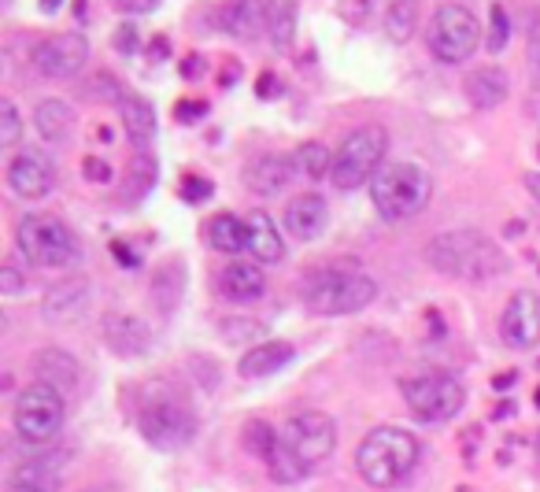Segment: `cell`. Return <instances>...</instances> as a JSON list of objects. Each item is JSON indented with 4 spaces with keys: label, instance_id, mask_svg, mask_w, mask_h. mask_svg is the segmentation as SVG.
Here are the masks:
<instances>
[{
    "label": "cell",
    "instance_id": "1",
    "mask_svg": "<svg viewBox=\"0 0 540 492\" xmlns=\"http://www.w3.org/2000/svg\"><path fill=\"white\" fill-rule=\"evenodd\" d=\"M333 448H337V426H333L330 415H322V411H300L296 419L285 422L278 448L267 459L270 478L278 481V485H296V481L311 478L319 467H326Z\"/></svg>",
    "mask_w": 540,
    "mask_h": 492
},
{
    "label": "cell",
    "instance_id": "2",
    "mask_svg": "<svg viewBox=\"0 0 540 492\" xmlns=\"http://www.w3.org/2000/svg\"><path fill=\"white\" fill-rule=\"evenodd\" d=\"M426 263L437 274L459 278V282H492L507 274V252L481 230H448L426 241Z\"/></svg>",
    "mask_w": 540,
    "mask_h": 492
},
{
    "label": "cell",
    "instance_id": "3",
    "mask_svg": "<svg viewBox=\"0 0 540 492\" xmlns=\"http://www.w3.org/2000/svg\"><path fill=\"white\" fill-rule=\"evenodd\" d=\"M137 426L152 448L160 452H182L197 437V415L171 382H152L137 404Z\"/></svg>",
    "mask_w": 540,
    "mask_h": 492
},
{
    "label": "cell",
    "instance_id": "4",
    "mask_svg": "<svg viewBox=\"0 0 540 492\" xmlns=\"http://www.w3.org/2000/svg\"><path fill=\"white\" fill-rule=\"evenodd\" d=\"M418 452H422V444H418V437L411 430H404V426H378L359 444L356 470L370 489H393L415 470Z\"/></svg>",
    "mask_w": 540,
    "mask_h": 492
},
{
    "label": "cell",
    "instance_id": "5",
    "mask_svg": "<svg viewBox=\"0 0 540 492\" xmlns=\"http://www.w3.org/2000/svg\"><path fill=\"white\" fill-rule=\"evenodd\" d=\"M433 197V178L426 167L411 160H389L374 174L370 182V200L385 222H404L415 219L418 211L430 204Z\"/></svg>",
    "mask_w": 540,
    "mask_h": 492
},
{
    "label": "cell",
    "instance_id": "6",
    "mask_svg": "<svg viewBox=\"0 0 540 492\" xmlns=\"http://www.w3.org/2000/svg\"><path fill=\"white\" fill-rule=\"evenodd\" d=\"M15 245L30 267H45V271H63L82 256L74 230L56 215H23L15 226Z\"/></svg>",
    "mask_w": 540,
    "mask_h": 492
},
{
    "label": "cell",
    "instance_id": "7",
    "mask_svg": "<svg viewBox=\"0 0 540 492\" xmlns=\"http://www.w3.org/2000/svg\"><path fill=\"white\" fill-rule=\"evenodd\" d=\"M385 152H389V134L381 126H359L344 137L341 148L333 152V171L330 182L341 193H352L359 185H370L374 174L385 167Z\"/></svg>",
    "mask_w": 540,
    "mask_h": 492
},
{
    "label": "cell",
    "instance_id": "8",
    "mask_svg": "<svg viewBox=\"0 0 540 492\" xmlns=\"http://www.w3.org/2000/svg\"><path fill=\"white\" fill-rule=\"evenodd\" d=\"M378 296L374 278L363 271H341V267H326V271L311 274L304 289L307 308L315 315H356L370 308Z\"/></svg>",
    "mask_w": 540,
    "mask_h": 492
},
{
    "label": "cell",
    "instance_id": "9",
    "mask_svg": "<svg viewBox=\"0 0 540 492\" xmlns=\"http://www.w3.org/2000/svg\"><path fill=\"white\" fill-rule=\"evenodd\" d=\"M404 400L407 411L415 415L418 422L426 426H441V422H452L463 404H467V389L455 374H444V370H426V374H415L404 382Z\"/></svg>",
    "mask_w": 540,
    "mask_h": 492
},
{
    "label": "cell",
    "instance_id": "10",
    "mask_svg": "<svg viewBox=\"0 0 540 492\" xmlns=\"http://www.w3.org/2000/svg\"><path fill=\"white\" fill-rule=\"evenodd\" d=\"M63 415H67V396L41 382L26 385L12 404V426L26 444H49L60 433Z\"/></svg>",
    "mask_w": 540,
    "mask_h": 492
},
{
    "label": "cell",
    "instance_id": "11",
    "mask_svg": "<svg viewBox=\"0 0 540 492\" xmlns=\"http://www.w3.org/2000/svg\"><path fill=\"white\" fill-rule=\"evenodd\" d=\"M481 41L478 19L467 4H441L430 19L426 45L441 63H467Z\"/></svg>",
    "mask_w": 540,
    "mask_h": 492
},
{
    "label": "cell",
    "instance_id": "12",
    "mask_svg": "<svg viewBox=\"0 0 540 492\" xmlns=\"http://www.w3.org/2000/svg\"><path fill=\"white\" fill-rule=\"evenodd\" d=\"M30 63L41 78H74L89 63V41L82 34H56L45 37L34 52Z\"/></svg>",
    "mask_w": 540,
    "mask_h": 492
},
{
    "label": "cell",
    "instance_id": "13",
    "mask_svg": "<svg viewBox=\"0 0 540 492\" xmlns=\"http://www.w3.org/2000/svg\"><path fill=\"white\" fill-rule=\"evenodd\" d=\"M56 185V163L41 148H23L8 160V189L19 200H45Z\"/></svg>",
    "mask_w": 540,
    "mask_h": 492
},
{
    "label": "cell",
    "instance_id": "14",
    "mask_svg": "<svg viewBox=\"0 0 540 492\" xmlns=\"http://www.w3.org/2000/svg\"><path fill=\"white\" fill-rule=\"evenodd\" d=\"M500 333H504L507 348L515 352H529L540 345V293L533 289H518L504 308L500 319Z\"/></svg>",
    "mask_w": 540,
    "mask_h": 492
},
{
    "label": "cell",
    "instance_id": "15",
    "mask_svg": "<svg viewBox=\"0 0 540 492\" xmlns=\"http://www.w3.org/2000/svg\"><path fill=\"white\" fill-rule=\"evenodd\" d=\"M326 222H330V208L319 193H300L296 200H289L285 208V234L296 237V241H315V237L326 234Z\"/></svg>",
    "mask_w": 540,
    "mask_h": 492
},
{
    "label": "cell",
    "instance_id": "16",
    "mask_svg": "<svg viewBox=\"0 0 540 492\" xmlns=\"http://www.w3.org/2000/svg\"><path fill=\"white\" fill-rule=\"evenodd\" d=\"M296 178V163L293 156H256V160L248 163L245 171V185L256 193V197H282L289 182Z\"/></svg>",
    "mask_w": 540,
    "mask_h": 492
},
{
    "label": "cell",
    "instance_id": "17",
    "mask_svg": "<svg viewBox=\"0 0 540 492\" xmlns=\"http://www.w3.org/2000/svg\"><path fill=\"white\" fill-rule=\"evenodd\" d=\"M100 333H104L111 352H119V356H145L148 348H152V333L134 315H104Z\"/></svg>",
    "mask_w": 540,
    "mask_h": 492
},
{
    "label": "cell",
    "instance_id": "18",
    "mask_svg": "<svg viewBox=\"0 0 540 492\" xmlns=\"http://www.w3.org/2000/svg\"><path fill=\"white\" fill-rule=\"evenodd\" d=\"M463 89H467V100L474 104V108L492 111V108H500V104L507 100V93H511V82H507L504 67L485 63V67H474V71L467 74Z\"/></svg>",
    "mask_w": 540,
    "mask_h": 492
},
{
    "label": "cell",
    "instance_id": "19",
    "mask_svg": "<svg viewBox=\"0 0 540 492\" xmlns=\"http://www.w3.org/2000/svg\"><path fill=\"white\" fill-rule=\"evenodd\" d=\"M34 378L63 396L74 393V385H78V359L71 352H63V348H41L34 356Z\"/></svg>",
    "mask_w": 540,
    "mask_h": 492
},
{
    "label": "cell",
    "instance_id": "20",
    "mask_svg": "<svg viewBox=\"0 0 540 492\" xmlns=\"http://www.w3.org/2000/svg\"><path fill=\"white\" fill-rule=\"evenodd\" d=\"M219 289L222 296L234 300V304H252V300H259V296L267 293V278L259 271V263L234 259V263L219 274Z\"/></svg>",
    "mask_w": 540,
    "mask_h": 492
},
{
    "label": "cell",
    "instance_id": "21",
    "mask_svg": "<svg viewBox=\"0 0 540 492\" xmlns=\"http://www.w3.org/2000/svg\"><path fill=\"white\" fill-rule=\"evenodd\" d=\"M34 126H37V134L45 137L49 145H67L71 134H74V126H78V115H74V108L67 104V100L45 97V100H37Z\"/></svg>",
    "mask_w": 540,
    "mask_h": 492
},
{
    "label": "cell",
    "instance_id": "22",
    "mask_svg": "<svg viewBox=\"0 0 540 492\" xmlns=\"http://www.w3.org/2000/svg\"><path fill=\"white\" fill-rule=\"evenodd\" d=\"M89 282L82 278H63L60 285H52L49 296H45V319L49 322H74L82 311L89 308Z\"/></svg>",
    "mask_w": 540,
    "mask_h": 492
},
{
    "label": "cell",
    "instance_id": "23",
    "mask_svg": "<svg viewBox=\"0 0 540 492\" xmlns=\"http://www.w3.org/2000/svg\"><path fill=\"white\" fill-rule=\"evenodd\" d=\"M296 359V348L289 341H263V345L248 348L241 363H237V374L241 378H267V374H278L282 367H289Z\"/></svg>",
    "mask_w": 540,
    "mask_h": 492
},
{
    "label": "cell",
    "instance_id": "24",
    "mask_svg": "<svg viewBox=\"0 0 540 492\" xmlns=\"http://www.w3.org/2000/svg\"><path fill=\"white\" fill-rule=\"evenodd\" d=\"M245 222H248V252L256 256V263H282L285 241L278 222L270 219L267 211H252V215H245Z\"/></svg>",
    "mask_w": 540,
    "mask_h": 492
},
{
    "label": "cell",
    "instance_id": "25",
    "mask_svg": "<svg viewBox=\"0 0 540 492\" xmlns=\"http://www.w3.org/2000/svg\"><path fill=\"white\" fill-rule=\"evenodd\" d=\"M222 30L237 41H256L267 30V4L259 0H230L222 8Z\"/></svg>",
    "mask_w": 540,
    "mask_h": 492
},
{
    "label": "cell",
    "instance_id": "26",
    "mask_svg": "<svg viewBox=\"0 0 540 492\" xmlns=\"http://www.w3.org/2000/svg\"><path fill=\"white\" fill-rule=\"evenodd\" d=\"M8 492H60V463L49 456L26 459L12 470Z\"/></svg>",
    "mask_w": 540,
    "mask_h": 492
},
{
    "label": "cell",
    "instance_id": "27",
    "mask_svg": "<svg viewBox=\"0 0 540 492\" xmlns=\"http://www.w3.org/2000/svg\"><path fill=\"white\" fill-rule=\"evenodd\" d=\"M119 115H123V126L126 134H130V141H134L137 148H145L152 137H156V111H152V104H148L145 97H137V93H119Z\"/></svg>",
    "mask_w": 540,
    "mask_h": 492
},
{
    "label": "cell",
    "instance_id": "28",
    "mask_svg": "<svg viewBox=\"0 0 540 492\" xmlns=\"http://www.w3.org/2000/svg\"><path fill=\"white\" fill-rule=\"evenodd\" d=\"M208 241L215 252H226V256H241L248 252V222L222 211L208 222Z\"/></svg>",
    "mask_w": 540,
    "mask_h": 492
},
{
    "label": "cell",
    "instance_id": "29",
    "mask_svg": "<svg viewBox=\"0 0 540 492\" xmlns=\"http://www.w3.org/2000/svg\"><path fill=\"white\" fill-rule=\"evenodd\" d=\"M296 19L300 8L296 0H267V37L278 52H289L296 41Z\"/></svg>",
    "mask_w": 540,
    "mask_h": 492
},
{
    "label": "cell",
    "instance_id": "30",
    "mask_svg": "<svg viewBox=\"0 0 540 492\" xmlns=\"http://www.w3.org/2000/svg\"><path fill=\"white\" fill-rule=\"evenodd\" d=\"M418 12H422V0H393L385 8V34H389V41H396V45L411 41L418 30Z\"/></svg>",
    "mask_w": 540,
    "mask_h": 492
},
{
    "label": "cell",
    "instance_id": "31",
    "mask_svg": "<svg viewBox=\"0 0 540 492\" xmlns=\"http://www.w3.org/2000/svg\"><path fill=\"white\" fill-rule=\"evenodd\" d=\"M156 174H160V167H156V160L152 156H134L130 160V171H126V182H123V200L126 204H137V200H145L148 193H152V185H156Z\"/></svg>",
    "mask_w": 540,
    "mask_h": 492
},
{
    "label": "cell",
    "instance_id": "32",
    "mask_svg": "<svg viewBox=\"0 0 540 492\" xmlns=\"http://www.w3.org/2000/svg\"><path fill=\"white\" fill-rule=\"evenodd\" d=\"M185 267L182 263H174V259H167L160 271H156V278H152V300L160 304V311H171L178 300H182V285H185Z\"/></svg>",
    "mask_w": 540,
    "mask_h": 492
},
{
    "label": "cell",
    "instance_id": "33",
    "mask_svg": "<svg viewBox=\"0 0 540 492\" xmlns=\"http://www.w3.org/2000/svg\"><path fill=\"white\" fill-rule=\"evenodd\" d=\"M293 163H296V174L319 182V178H326V174L333 171V152L322 145V141H304V145L293 152Z\"/></svg>",
    "mask_w": 540,
    "mask_h": 492
},
{
    "label": "cell",
    "instance_id": "34",
    "mask_svg": "<svg viewBox=\"0 0 540 492\" xmlns=\"http://www.w3.org/2000/svg\"><path fill=\"white\" fill-rule=\"evenodd\" d=\"M278 437H282V430H274L270 422H248L245 426V444L252 456H259L263 463H267L270 456H274V448H278Z\"/></svg>",
    "mask_w": 540,
    "mask_h": 492
},
{
    "label": "cell",
    "instance_id": "35",
    "mask_svg": "<svg viewBox=\"0 0 540 492\" xmlns=\"http://www.w3.org/2000/svg\"><path fill=\"white\" fill-rule=\"evenodd\" d=\"M507 41H511V15H507L504 4H492L489 8V37H485V49L492 56H500L507 49Z\"/></svg>",
    "mask_w": 540,
    "mask_h": 492
},
{
    "label": "cell",
    "instance_id": "36",
    "mask_svg": "<svg viewBox=\"0 0 540 492\" xmlns=\"http://www.w3.org/2000/svg\"><path fill=\"white\" fill-rule=\"evenodd\" d=\"M19 137H23V115L15 108V100H0V148L4 152L15 148Z\"/></svg>",
    "mask_w": 540,
    "mask_h": 492
},
{
    "label": "cell",
    "instance_id": "37",
    "mask_svg": "<svg viewBox=\"0 0 540 492\" xmlns=\"http://www.w3.org/2000/svg\"><path fill=\"white\" fill-rule=\"evenodd\" d=\"M211 193H215V185H211L208 178H200V174H185L182 189H178V197H182L185 204H200V200H208Z\"/></svg>",
    "mask_w": 540,
    "mask_h": 492
},
{
    "label": "cell",
    "instance_id": "38",
    "mask_svg": "<svg viewBox=\"0 0 540 492\" xmlns=\"http://www.w3.org/2000/svg\"><path fill=\"white\" fill-rule=\"evenodd\" d=\"M19 289H23V271H19L15 263H4V267H0V293L15 296Z\"/></svg>",
    "mask_w": 540,
    "mask_h": 492
},
{
    "label": "cell",
    "instance_id": "39",
    "mask_svg": "<svg viewBox=\"0 0 540 492\" xmlns=\"http://www.w3.org/2000/svg\"><path fill=\"white\" fill-rule=\"evenodd\" d=\"M374 8L370 0H341V12L348 23H367V12Z\"/></svg>",
    "mask_w": 540,
    "mask_h": 492
},
{
    "label": "cell",
    "instance_id": "40",
    "mask_svg": "<svg viewBox=\"0 0 540 492\" xmlns=\"http://www.w3.org/2000/svg\"><path fill=\"white\" fill-rule=\"evenodd\" d=\"M82 174H86L89 182H111V167L104 160H97V156H89V160L82 163Z\"/></svg>",
    "mask_w": 540,
    "mask_h": 492
},
{
    "label": "cell",
    "instance_id": "41",
    "mask_svg": "<svg viewBox=\"0 0 540 492\" xmlns=\"http://www.w3.org/2000/svg\"><path fill=\"white\" fill-rule=\"evenodd\" d=\"M163 0H119V12L126 15H148V12H156Z\"/></svg>",
    "mask_w": 540,
    "mask_h": 492
},
{
    "label": "cell",
    "instance_id": "42",
    "mask_svg": "<svg viewBox=\"0 0 540 492\" xmlns=\"http://www.w3.org/2000/svg\"><path fill=\"white\" fill-rule=\"evenodd\" d=\"M204 111H208V100H182V104L174 108V115H178V119H197Z\"/></svg>",
    "mask_w": 540,
    "mask_h": 492
},
{
    "label": "cell",
    "instance_id": "43",
    "mask_svg": "<svg viewBox=\"0 0 540 492\" xmlns=\"http://www.w3.org/2000/svg\"><path fill=\"white\" fill-rule=\"evenodd\" d=\"M115 49H123V52H134L137 49L134 26H123V30H115Z\"/></svg>",
    "mask_w": 540,
    "mask_h": 492
},
{
    "label": "cell",
    "instance_id": "44",
    "mask_svg": "<svg viewBox=\"0 0 540 492\" xmlns=\"http://www.w3.org/2000/svg\"><path fill=\"white\" fill-rule=\"evenodd\" d=\"M529 60H533V71L540 74V15L533 23V34H529Z\"/></svg>",
    "mask_w": 540,
    "mask_h": 492
},
{
    "label": "cell",
    "instance_id": "45",
    "mask_svg": "<svg viewBox=\"0 0 540 492\" xmlns=\"http://www.w3.org/2000/svg\"><path fill=\"white\" fill-rule=\"evenodd\" d=\"M182 74L189 78V82H197L200 74H204V60H200V56H189V60L182 63Z\"/></svg>",
    "mask_w": 540,
    "mask_h": 492
},
{
    "label": "cell",
    "instance_id": "46",
    "mask_svg": "<svg viewBox=\"0 0 540 492\" xmlns=\"http://www.w3.org/2000/svg\"><path fill=\"white\" fill-rule=\"evenodd\" d=\"M111 256L119 259L123 267H137V256L130 252V245H119V241H115V245H111Z\"/></svg>",
    "mask_w": 540,
    "mask_h": 492
},
{
    "label": "cell",
    "instance_id": "47",
    "mask_svg": "<svg viewBox=\"0 0 540 492\" xmlns=\"http://www.w3.org/2000/svg\"><path fill=\"white\" fill-rule=\"evenodd\" d=\"M278 78H274V74H263V78H259V86H256V93L259 97H270V93H278Z\"/></svg>",
    "mask_w": 540,
    "mask_h": 492
},
{
    "label": "cell",
    "instance_id": "48",
    "mask_svg": "<svg viewBox=\"0 0 540 492\" xmlns=\"http://www.w3.org/2000/svg\"><path fill=\"white\" fill-rule=\"evenodd\" d=\"M526 189H529V197L540 200V171L537 174H526Z\"/></svg>",
    "mask_w": 540,
    "mask_h": 492
},
{
    "label": "cell",
    "instance_id": "49",
    "mask_svg": "<svg viewBox=\"0 0 540 492\" xmlns=\"http://www.w3.org/2000/svg\"><path fill=\"white\" fill-rule=\"evenodd\" d=\"M507 385H515V374H496L492 378V389H507Z\"/></svg>",
    "mask_w": 540,
    "mask_h": 492
},
{
    "label": "cell",
    "instance_id": "50",
    "mask_svg": "<svg viewBox=\"0 0 540 492\" xmlns=\"http://www.w3.org/2000/svg\"><path fill=\"white\" fill-rule=\"evenodd\" d=\"M37 4H41V12H60L63 0H37Z\"/></svg>",
    "mask_w": 540,
    "mask_h": 492
},
{
    "label": "cell",
    "instance_id": "51",
    "mask_svg": "<svg viewBox=\"0 0 540 492\" xmlns=\"http://www.w3.org/2000/svg\"><path fill=\"white\" fill-rule=\"evenodd\" d=\"M533 400H537V407H540V389H537V396H533Z\"/></svg>",
    "mask_w": 540,
    "mask_h": 492
}]
</instances>
